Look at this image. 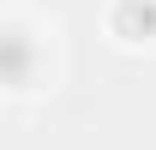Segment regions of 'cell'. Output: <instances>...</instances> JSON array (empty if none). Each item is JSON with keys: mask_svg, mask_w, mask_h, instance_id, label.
I'll return each mask as SVG.
<instances>
[{"mask_svg": "<svg viewBox=\"0 0 156 150\" xmlns=\"http://www.w3.org/2000/svg\"><path fill=\"white\" fill-rule=\"evenodd\" d=\"M102 30L120 48H150L156 42V0H108L102 6Z\"/></svg>", "mask_w": 156, "mask_h": 150, "instance_id": "obj_1", "label": "cell"}]
</instances>
